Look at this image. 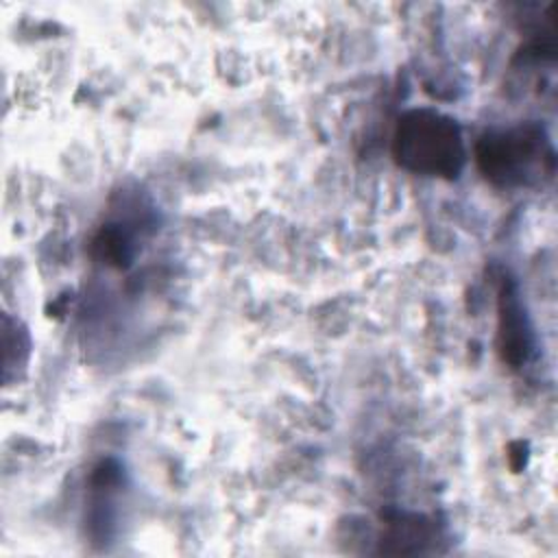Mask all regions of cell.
I'll use <instances>...</instances> for the list:
<instances>
[{
  "label": "cell",
  "instance_id": "6da1fadb",
  "mask_svg": "<svg viewBox=\"0 0 558 558\" xmlns=\"http://www.w3.org/2000/svg\"><path fill=\"white\" fill-rule=\"evenodd\" d=\"M395 161L414 174L458 179L466 148L458 122L436 109L405 111L392 133Z\"/></svg>",
  "mask_w": 558,
  "mask_h": 558
},
{
  "label": "cell",
  "instance_id": "7a4b0ae2",
  "mask_svg": "<svg viewBox=\"0 0 558 558\" xmlns=\"http://www.w3.org/2000/svg\"><path fill=\"white\" fill-rule=\"evenodd\" d=\"M482 174L499 187L534 185L554 172V148L538 124L488 131L475 146Z\"/></svg>",
  "mask_w": 558,
  "mask_h": 558
},
{
  "label": "cell",
  "instance_id": "3957f363",
  "mask_svg": "<svg viewBox=\"0 0 558 558\" xmlns=\"http://www.w3.org/2000/svg\"><path fill=\"white\" fill-rule=\"evenodd\" d=\"M497 344L504 362H508L512 368L527 362L532 351V336L527 327L525 312L519 303L517 290L512 281H504L499 290V331H497Z\"/></svg>",
  "mask_w": 558,
  "mask_h": 558
},
{
  "label": "cell",
  "instance_id": "277c9868",
  "mask_svg": "<svg viewBox=\"0 0 558 558\" xmlns=\"http://www.w3.org/2000/svg\"><path fill=\"white\" fill-rule=\"evenodd\" d=\"M94 246H96V251L100 253L102 259H107L111 264H118V266H122L131 257V251H129V244H126L124 235L116 229H102L98 233Z\"/></svg>",
  "mask_w": 558,
  "mask_h": 558
}]
</instances>
